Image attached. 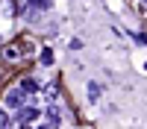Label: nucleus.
<instances>
[{
    "instance_id": "1",
    "label": "nucleus",
    "mask_w": 147,
    "mask_h": 129,
    "mask_svg": "<svg viewBox=\"0 0 147 129\" xmlns=\"http://www.w3.org/2000/svg\"><path fill=\"white\" fill-rule=\"evenodd\" d=\"M21 56H24V47L21 44H6L3 47V59H6V62H18Z\"/></svg>"
},
{
    "instance_id": "2",
    "label": "nucleus",
    "mask_w": 147,
    "mask_h": 129,
    "mask_svg": "<svg viewBox=\"0 0 147 129\" xmlns=\"http://www.w3.org/2000/svg\"><path fill=\"white\" fill-rule=\"evenodd\" d=\"M32 91H38V82L32 76H24L21 79V94H32Z\"/></svg>"
},
{
    "instance_id": "7",
    "label": "nucleus",
    "mask_w": 147,
    "mask_h": 129,
    "mask_svg": "<svg viewBox=\"0 0 147 129\" xmlns=\"http://www.w3.org/2000/svg\"><path fill=\"white\" fill-rule=\"evenodd\" d=\"M41 62L50 65V62H53V50H41Z\"/></svg>"
},
{
    "instance_id": "9",
    "label": "nucleus",
    "mask_w": 147,
    "mask_h": 129,
    "mask_svg": "<svg viewBox=\"0 0 147 129\" xmlns=\"http://www.w3.org/2000/svg\"><path fill=\"white\" fill-rule=\"evenodd\" d=\"M136 41H138V44H147V35H141V32H138V35H136Z\"/></svg>"
},
{
    "instance_id": "10",
    "label": "nucleus",
    "mask_w": 147,
    "mask_h": 129,
    "mask_svg": "<svg viewBox=\"0 0 147 129\" xmlns=\"http://www.w3.org/2000/svg\"><path fill=\"white\" fill-rule=\"evenodd\" d=\"M35 129H56V126H50V123H41V126H35Z\"/></svg>"
},
{
    "instance_id": "5",
    "label": "nucleus",
    "mask_w": 147,
    "mask_h": 129,
    "mask_svg": "<svg viewBox=\"0 0 147 129\" xmlns=\"http://www.w3.org/2000/svg\"><path fill=\"white\" fill-rule=\"evenodd\" d=\"M47 123H50V126L59 123V112H56V106H50V109H47Z\"/></svg>"
},
{
    "instance_id": "8",
    "label": "nucleus",
    "mask_w": 147,
    "mask_h": 129,
    "mask_svg": "<svg viewBox=\"0 0 147 129\" xmlns=\"http://www.w3.org/2000/svg\"><path fill=\"white\" fill-rule=\"evenodd\" d=\"M136 6H138V12H141V15H147V0H138Z\"/></svg>"
},
{
    "instance_id": "4",
    "label": "nucleus",
    "mask_w": 147,
    "mask_h": 129,
    "mask_svg": "<svg viewBox=\"0 0 147 129\" xmlns=\"http://www.w3.org/2000/svg\"><path fill=\"white\" fill-rule=\"evenodd\" d=\"M21 100H24V94H21V91L6 94V106H12V109H18V106H21Z\"/></svg>"
},
{
    "instance_id": "3",
    "label": "nucleus",
    "mask_w": 147,
    "mask_h": 129,
    "mask_svg": "<svg viewBox=\"0 0 147 129\" xmlns=\"http://www.w3.org/2000/svg\"><path fill=\"white\" fill-rule=\"evenodd\" d=\"M18 117H21V123H30V120H35V117H38V109L27 106V109H21V112H18Z\"/></svg>"
},
{
    "instance_id": "6",
    "label": "nucleus",
    "mask_w": 147,
    "mask_h": 129,
    "mask_svg": "<svg viewBox=\"0 0 147 129\" xmlns=\"http://www.w3.org/2000/svg\"><path fill=\"white\" fill-rule=\"evenodd\" d=\"M100 97V85L97 82H88V100H97Z\"/></svg>"
}]
</instances>
